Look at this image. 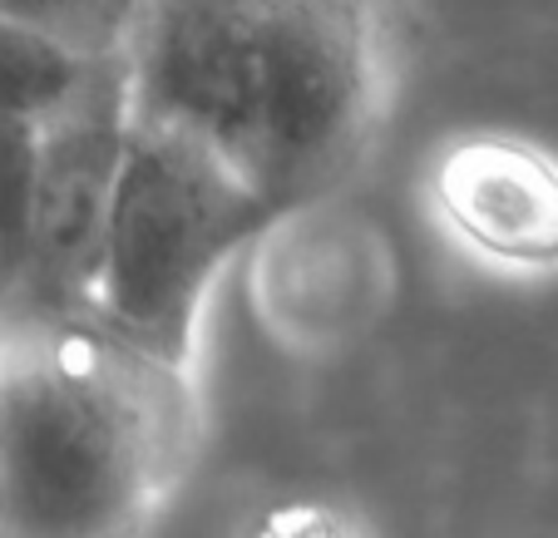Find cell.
<instances>
[{"label": "cell", "instance_id": "cell-1", "mask_svg": "<svg viewBox=\"0 0 558 538\" xmlns=\"http://www.w3.org/2000/svg\"><path fill=\"white\" fill-rule=\"evenodd\" d=\"M129 119L169 124L282 218L356 173L390 89V0H134Z\"/></svg>", "mask_w": 558, "mask_h": 538}, {"label": "cell", "instance_id": "cell-2", "mask_svg": "<svg viewBox=\"0 0 558 538\" xmlns=\"http://www.w3.org/2000/svg\"><path fill=\"white\" fill-rule=\"evenodd\" d=\"M189 366L74 311L0 317V534H119L198 454Z\"/></svg>", "mask_w": 558, "mask_h": 538}, {"label": "cell", "instance_id": "cell-3", "mask_svg": "<svg viewBox=\"0 0 558 538\" xmlns=\"http://www.w3.org/2000/svg\"><path fill=\"white\" fill-rule=\"evenodd\" d=\"M277 222L282 212L213 148L129 119L89 306L154 356L189 366L213 277Z\"/></svg>", "mask_w": 558, "mask_h": 538}, {"label": "cell", "instance_id": "cell-4", "mask_svg": "<svg viewBox=\"0 0 558 538\" xmlns=\"http://www.w3.org/2000/svg\"><path fill=\"white\" fill-rule=\"evenodd\" d=\"M129 138V89L119 50H99L64 105L31 124L21 257L5 311H74L89 306L105 257L109 203Z\"/></svg>", "mask_w": 558, "mask_h": 538}, {"label": "cell", "instance_id": "cell-5", "mask_svg": "<svg viewBox=\"0 0 558 538\" xmlns=\"http://www.w3.org/2000/svg\"><path fill=\"white\" fill-rule=\"evenodd\" d=\"M435 198L474 253L505 267H558V163L519 138H470L435 169Z\"/></svg>", "mask_w": 558, "mask_h": 538}, {"label": "cell", "instance_id": "cell-6", "mask_svg": "<svg viewBox=\"0 0 558 538\" xmlns=\"http://www.w3.org/2000/svg\"><path fill=\"white\" fill-rule=\"evenodd\" d=\"M95 54L99 50L64 40L60 30L31 15L0 11V114L25 119V124L45 119L54 105L70 99Z\"/></svg>", "mask_w": 558, "mask_h": 538}, {"label": "cell", "instance_id": "cell-7", "mask_svg": "<svg viewBox=\"0 0 558 538\" xmlns=\"http://www.w3.org/2000/svg\"><path fill=\"white\" fill-rule=\"evenodd\" d=\"M25 183H31V124L0 114V302L11 292L15 257H21Z\"/></svg>", "mask_w": 558, "mask_h": 538}, {"label": "cell", "instance_id": "cell-8", "mask_svg": "<svg viewBox=\"0 0 558 538\" xmlns=\"http://www.w3.org/2000/svg\"><path fill=\"white\" fill-rule=\"evenodd\" d=\"M129 5H134V0H124V15H129Z\"/></svg>", "mask_w": 558, "mask_h": 538}]
</instances>
